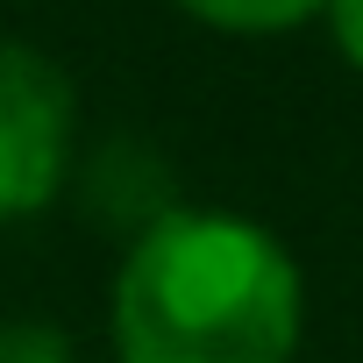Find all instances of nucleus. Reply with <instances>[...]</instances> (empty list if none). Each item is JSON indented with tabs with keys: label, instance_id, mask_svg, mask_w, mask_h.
<instances>
[{
	"label": "nucleus",
	"instance_id": "obj_2",
	"mask_svg": "<svg viewBox=\"0 0 363 363\" xmlns=\"http://www.w3.org/2000/svg\"><path fill=\"white\" fill-rule=\"evenodd\" d=\"M79 93L57 57L0 36V221H29L72 193Z\"/></svg>",
	"mask_w": 363,
	"mask_h": 363
},
{
	"label": "nucleus",
	"instance_id": "obj_4",
	"mask_svg": "<svg viewBox=\"0 0 363 363\" xmlns=\"http://www.w3.org/2000/svg\"><path fill=\"white\" fill-rule=\"evenodd\" d=\"M171 8L221 36H285V29L328 15V0H171Z\"/></svg>",
	"mask_w": 363,
	"mask_h": 363
},
{
	"label": "nucleus",
	"instance_id": "obj_1",
	"mask_svg": "<svg viewBox=\"0 0 363 363\" xmlns=\"http://www.w3.org/2000/svg\"><path fill=\"white\" fill-rule=\"evenodd\" d=\"M299 335V264L250 214L178 207L121 250L107 292L114 363H292Z\"/></svg>",
	"mask_w": 363,
	"mask_h": 363
},
{
	"label": "nucleus",
	"instance_id": "obj_5",
	"mask_svg": "<svg viewBox=\"0 0 363 363\" xmlns=\"http://www.w3.org/2000/svg\"><path fill=\"white\" fill-rule=\"evenodd\" d=\"M0 363H79L57 320H0Z\"/></svg>",
	"mask_w": 363,
	"mask_h": 363
},
{
	"label": "nucleus",
	"instance_id": "obj_3",
	"mask_svg": "<svg viewBox=\"0 0 363 363\" xmlns=\"http://www.w3.org/2000/svg\"><path fill=\"white\" fill-rule=\"evenodd\" d=\"M72 193H79V207H86L93 228L121 235V250L135 235H150L164 214L186 207V200H178L171 164H164V150L143 143V135H107L93 157H79L72 164Z\"/></svg>",
	"mask_w": 363,
	"mask_h": 363
},
{
	"label": "nucleus",
	"instance_id": "obj_6",
	"mask_svg": "<svg viewBox=\"0 0 363 363\" xmlns=\"http://www.w3.org/2000/svg\"><path fill=\"white\" fill-rule=\"evenodd\" d=\"M328 36H335L342 65L363 72V0H328Z\"/></svg>",
	"mask_w": 363,
	"mask_h": 363
}]
</instances>
